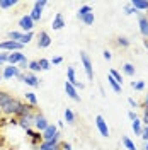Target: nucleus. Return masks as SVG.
<instances>
[{
	"instance_id": "1",
	"label": "nucleus",
	"mask_w": 148,
	"mask_h": 150,
	"mask_svg": "<svg viewBox=\"0 0 148 150\" xmlns=\"http://www.w3.org/2000/svg\"><path fill=\"white\" fill-rule=\"evenodd\" d=\"M41 138H43V142H55V143H60L61 133L58 131V126H56V125L49 123V126L41 133Z\"/></svg>"
},
{
	"instance_id": "2",
	"label": "nucleus",
	"mask_w": 148,
	"mask_h": 150,
	"mask_svg": "<svg viewBox=\"0 0 148 150\" xmlns=\"http://www.w3.org/2000/svg\"><path fill=\"white\" fill-rule=\"evenodd\" d=\"M80 62H82L83 65V70H85V74H87V79L94 82V68H92V60H90V56L87 55L85 51H80Z\"/></svg>"
},
{
	"instance_id": "3",
	"label": "nucleus",
	"mask_w": 148,
	"mask_h": 150,
	"mask_svg": "<svg viewBox=\"0 0 148 150\" xmlns=\"http://www.w3.org/2000/svg\"><path fill=\"white\" fill-rule=\"evenodd\" d=\"M22 45L17 43V41H10V39H5L0 43V50L2 51H7V53H14V51H22Z\"/></svg>"
},
{
	"instance_id": "4",
	"label": "nucleus",
	"mask_w": 148,
	"mask_h": 150,
	"mask_svg": "<svg viewBox=\"0 0 148 150\" xmlns=\"http://www.w3.org/2000/svg\"><path fill=\"white\" fill-rule=\"evenodd\" d=\"M34 26H36V22L31 19L29 14H26V16H22V17L19 19V28L22 29V33H32Z\"/></svg>"
},
{
	"instance_id": "5",
	"label": "nucleus",
	"mask_w": 148,
	"mask_h": 150,
	"mask_svg": "<svg viewBox=\"0 0 148 150\" xmlns=\"http://www.w3.org/2000/svg\"><path fill=\"white\" fill-rule=\"evenodd\" d=\"M48 126H49V121L44 118V114H43V112H36V114H34V128H36L39 133H43Z\"/></svg>"
},
{
	"instance_id": "6",
	"label": "nucleus",
	"mask_w": 148,
	"mask_h": 150,
	"mask_svg": "<svg viewBox=\"0 0 148 150\" xmlns=\"http://www.w3.org/2000/svg\"><path fill=\"white\" fill-rule=\"evenodd\" d=\"M95 126H97V130H99V133L102 137H106V138L109 137V126H107V123L104 120V116H101V114L95 116Z\"/></svg>"
},
{
	"instance_id": "7",
	"label": "nucleus",
	"mask_w": 148,
	"mask_h": 150,
	"mask_svg": "<svg viewBox=\"0 0 148 150\" xmlns=\"http://www.w3.org/2000/svg\"><path fill=\"white\" fill-rule=\"evenodd\" d=\"M20 70H19L17 65H9V67H4V72H2V77L5 80H10V79H17Z\"/></svg>"
},
{
	"instance_id": "8",
	"label": "nucleus",
	"mask_w": 148,
	"mask_h": 150,
	"mask_svg": "<svg viewBox=\"0 0 148 150\" xmlns=\"http://www.w3.org/2000/svg\"><path fill=\"white\" fill-rule=\"evenodd\" d=\"M66 82H70L73 87H77V91H78V89L82 91L83 89V84H80V82L77 80V75H75V68L73 67H68V68H66Z\"/></svg>"
},
{
	"instance_id": "9",
	"label": "nucleus",
	"mask_w": 148,
	"mask_h": 150,
	"mask_svg": "<svg viewBox=\"0 0 148 150\" xmlns=\"http://www.w3.org/2000/svg\"><path fill=\"white\" fill-rule=\"evenodd\" d=\"M14 101V96L9 92V91H0V109L2 112L7 109V106Z\"/></svg>"
},
{
	"instance_id": "10",
	"label": "nucleus",
	"mask_w": 148,
	"mask_h": 150,
	"mask_svg": "<svg viewBox=\"0 0 148 150\" xmlns=\"http://www.w3.org/2000/svg\"><path fill=\"white\" fill-rule=\"evenodd\" d=\"M34 114H36V112H32V114H27V116H22V118H19L17 125L20 126V128H24L26 131L31 130V126H34Z\"/></svg>"
},
{
	"instance_id": "11",
	"label": "nucleus",
	"mask_w": 148,
	"mask_h": 150,
	"mask_svg": "<svg viewBox=\"0 0 148 150\" xmlns=\"http://www.w3.org/2000/svg\"><path fill=\"white\" fill-rule=\"evenodd\" d=\"M65 92H66V96L70 97V99H73L75 103H80L82 99H80V96H78V91H77V87H73V85L70 84V82H66L65 80Z\"/></svg>"
},
{
	"instance_id": "12",
	"label": "nucleus",
	"mask_w": 148,
	"mask_h": 150,
	"mask_svg": "<svg viewBox=\"0 0 148 150\" xmlns=\"http://www.w3.org/2000/svg\"><path fill=\"white\" fill-rule=\"evenodd\" d=\"M49 45H51V36L48 34L46 31H39V34H37V46L44 50Z\"/></svg>"
},
{
	"instance_id": "13",
	"label": "nucleus",
	"mask_w": 148,
	"mask_h": 150,
	"mask_svg": "<svg viewBox=\"0 0 148 150\" xmlns=\"http://www.w3.org/2000/svg\"><path fill=\"white\" fill-rule=\"evenodd\" d=\"M138 26H140V33L143 38H148V17L145 14L138 16Z\"/></svg>"
},
{
	"instance_id": "14",
	"label": "nucleus",
	"mask_w": 148,
	"mask_h": 150,
	"mask_svg": "<svg viewBox=\"0 0 148 150\" xmlns=\"http://www.w3.org/2000/svg\"><path fill=\"white\" fill-rule=\"evenodd\" d=\"M24 58H26V55H24L22 51H14V53H9L7 63H9V65H19Z\"/></svg>"
},
{
	"instance_id": "15",
	"label": "nucleus",
	"mask_w": 148,
	"mask_h": 150,
	"mask_svg": "<svg viewBox=\"0 0 148 150\" xmlns=\"http://www.w3.org/2000/svg\"><path fill=\"white\" fill-rule=\"evenodd\" d=\"M24 84L29 85V87H39V79L36 77V74H31V72H26L24 74Z\"/></svg>"
},
{
	"instance_id": "16",
	"label": "nucleus",
	"mask_w": 148,
	"mask_h": 150,
	"mask_svg": "<svg viewBox=\"0 0 148 150\" xmlns=\"http://www.w3.org/2000/svg\"><path fill=\"white\" fill-rule=\"evenodd\" d=\"M66 26L65 19H63V14L61 12H58L55 16V19H53V24H51V28H53V31H60V29H63Z\"/></svg>"
},
{
	"instance_id": "17",
	"label": "nucleus",
	"mask_w": 148,
	"mask_h": 150,
	"mask_svg": "<svg viewBox=\"0 0 148 150\" xmlns=\"http://www.w3.org/2000/svg\"><path fill=\"white\" fill-rule=\"evenodd\" d=\"M34 109H36L34 106H31V104H27V103H22V104H20V108H19L17 118H22V116H27V114H32V112H36Z\"/></svg>"
},
{
	"instance_id": "18",
	"label": "nucleus",
	"mask_w": 148,
	"mask_h": 150,
	"mask_svg": "<svg viewBox=\"0 0 148 150\" xmlns=\"http://www.w3.org/2000/svg\"><path fill=\"white\" fill-rule=\"evenodd\" d=\"M37 150H61V143L55 142H41L37 145Z\"/></svg>"
},
{
	"instance_id": "19",
	"label": "nucleus",
	"mask_w": 148,
	"mask_h": 150,
	"mask_svg": "<svg viewBox=\"0 0 148 150\" xmlns=\"http://www.w3.org/2000/svg\"><path fill=\"white\" fill-rule=\"evenodd\" d=\"M130 4L138 10V12L140 10H141V12H148V0H131Z\"/></svg>"
},
{
	"instance_id": "20",
	"label": "nucleus",
	"mask_w": 148,
	"mask_h": 150,
	"mask_svg": "<svg viewBox=\"0 0 148 150\" xmlns=\"http://www.w3.org/2000/svg\"><path fill=\"white\" fill-rule=\"evenodd\" d=\"M107 82H109V85H111V89L114 91V92L121 94V91H123V85L118 84V82L114 80V77H112V75H109V77H107Z\"/></svg>"
},
{
	"instance_id": "21",
	"label": "nucleus",
	"mask_w": 148,
	"mask_h": 150,
	"mask_svg": "<svg viewBox=\"0 0 148 150\" xmlns=\"http://www.w3.org/2000/svg\"><path fill=\"white\" fill-rule=\"evenodd\" d=\"M89 14H92V7L90 5H82L80 9H78V12H77V17L82 21L85 16H89Z\"/></svg>"
},
{
	"instance_id": "22",
	"label": "nucleus",
	"mask_w": 148,
	"mask_h": 150,
	"mask_svg": "<svg viewBox=\"0 0 148 150\" xmlns=\"http://www.w3.org/2000/svg\"><path fill=\"white\" fill-rule=\"evenodd\" d=\"M131 128H133V131H135V135H138V137H141V133H143V126H141V120H135V121H131Z\"/></svg>"
},
{
	"instance_id": "23",
	"label": "nucleus",
	"mask_w": 148,
	"mask_h": 150,
	"mask_svg": "<svg viewBox=\"0 0 148 150\" xmlns=\"http://www.w3.org/2000/svg\"><path fill=\"white\" fill-rule=\"evenodd\" d=\"M24 99H26V103H27V104L37 108V97H36V94H34V92H26V94H24Z\"/></svg>"
},
{
	"instance_id": "24",
	"label": "nucleus",
	"mask_w": 148,
	"mask_h": 150,
	"mask_svg": "<svg viewBox=\"0 0 148 150\" xmlns=\"http://www.w3.org/2000/svg\"><path fill=\"white\" fill-rule=\"evenodd\" d=\"M135 72H136V68H135V65H133V63H124V65H123V74H124V75L133 77V75H135Z\"/></svg>"
},
{
	"instance_id": "25",
	"label": "nucleus",
	"mask_w": 148,
	"mask_h": 150,
	"mask_svg": "<svg viewBox=\"0 0 148 150\" xmlns=\"http://www.w3.org/2000/svg\"><path fill=\"white\" fill-rule=\"evenodd\" d=\"M29 16H31V19H32L34 22H39V21H41V17H43V10H41V9H36V7H34V9L29 12Z\"/></svg>"
},
{
	"instance_id": "26",
	"label": "nucleus",
	"mask_w": 148,
	"mask_h": 150,
	"mask_svg": "<svg viewBox=\"0 0 148 150\" xmlns=\"http://www.w3.org/2000/svg\"><path fill=\"white\" fill-rule=\"evenodd\" d=\"M123 145L126 147L128 150H138V147H136V143L131 140L130 137H123Z\"/></svg>"
},
{
	"instance_id": "27",
	"label": "nucleus",
	"mask_w": 148,
	"mask_h": 150,
	"mask_svg": "<svg viewBox=\"0 0 148 150\" xmlns=\"http://www.w3.org/2000/svg\"><path fill=\"white\" fill-rule=\"evenodd\" d=\"M22 34H24V33H20V31H9V33H7V38H9L10 41H17V43H20Z\"/></svg>"
},
{
	"instance_id": "28",
	"label": "nucleus",
	"mask_w": 148,
	"mask_h": 150,
	"mask_svg": "<svg viewBox=\"0 0 148 150\" xmlns=\"http://www.w3.org/2000/svg\"><path fill=\"white\" fill-rule=\"evenodd\" d=\"M31 74H37V72H43L41 70V67H39V62L37 60H32V62H29V68H27Z\"/></svg>"
},
{
	"instance_id": "29",
	"label": "nucleus",
	"mask_w": 148,
	"mask_h": 150,
	"mask_svg": "<svg viewBox=\"0 0 148 150\" xmlns=\"http://www.w3.org/2000/svg\"><path fill=\"white\" fill-rule=\"evenodd\" d=\"M17 4V0H0V9H10V7H16Z\"/></svg>"
},
{
	"instance_id": "30",
	"label": "nucleus",
	"mask_w": 148,
	"mask_h": 150,
	"mask_svg": "<svg viewBox=\"0 0 148 150\" xmlns=\"http://www.w3.org/2000/svg\"><path fill=\"white\" fill-rule=\"evenodd\" d=\"M65 121L68 123V125H73L75 123V114H73V111H72L70 108L65 109Z\"/></svg>"
},
{
	"instance_id": "31",
	"label": "nucleus",
	"mask_w": 148,
	"mask_h": 150,
	"mask_svg": "<svg viewBox=\"0 0 148 150\" xmlns=\"http://www.w3.org/2000/svg\"><path fill=\"white\" fill-rule=\"evenodd\" d=\"M32 38H34V33H24L22 38H20V45H22V46H26L27 43L32 41Z\"/></svg>"
},
{
	"instance_id": "32",
	"label": "nucleus",
	"mask_w": 148,
	"mask_h": 150,
	"mask_svg": "<svg viewBox=\"0 0 148 150\" xmlns=\"http://www.w3.org/2000/svg\"><path fill=\"white\" fill-rule=\"evenodd\" d=\"M37 62H39V67H41V70H43V72H48V70L51 68V62L46 60V58H39Z\"/></svg>"
},
{
	"instance_id": "33",
	"label": "nucleus",
	"mask_w": 148,
	"mask_h": 150,
	"mask_svg": "<svg viewBox=\"0 0 148 150\" xmlns=\"http://www.w3.org/2000/svg\"><path fill=\"white\" fill-rule=\"evenodd\" d=\"M116 43H118V45H119L121 48H130V39H128V38L126 36H119L118 38V39H116Z\"/></svg>"
},
{
	"instance_id": "34",
	"label": "nucleus",
	"mask_w": 148,
	"mask_h": 150,
	"mask_svg": "<svg viewBox=\"0 0 148 150\" xmlns=\"http://www.w3.org/2000/svg\"><path fill=\"white\" fill-rule=\"evenodd\" d=\"M82 22L85 24V26H94V22H95V17H94V12H92V14H89V16H85V17L82 19Z\"/></svg>"
},
{
	"instance_id": "35",
	"label": "nucleus",
	"mask_w": 148,
	"mask_h": 150,
	"mask_svg": "<svg viewBox=\"0 0 148 150\" xmlns=\"http://www.w3.org/2000/svg\"><path fill=\"white\" fill-rule=\"evenodd\" d=\"M109 75H112V77H114V80H116L118 84H121V85H123V75H121L119 72H118V70H114V68H111V72H109Z\"/></svg>"
},
{
	"instance_id": "36",
	"label": "nucleus",
	"mask_w": 148,
	"mask_h": 150,
	"mask_svg": "<svg viewBox=\"0 0 148 150\" xmlns=\"http://www.w3.org/2000/svg\"><path fill=\"white\" fill-rule=\"evenodd\" d=\"M124 14H126V16H133V14H138V10L135 9L131 4H126V7H124Z\"/></svg>"
},
{
	"instance_id": "37",
	"label": "nucleus",
	"mask_w": 148,
	"mask_h": 150,
	"mask_svg": "<svg viewBox=\"0 0 148 150\" xmlns=\"http://www.w3.org/2000/svg\"><path fill=\"white\" fill-rule=\"evenodd\" d=\"M131 87H133L135 91H143V89H145V82H143V80H138V82H131Z\"/></svg>"
},
{
	"instance_id": "38",
	"label": "nucleus",
	"mask_w": 148,
	"mask_h": 150,
	"mask_svg": "<svg viewBox=\"0 0 148 150\" xmlns=\"http://www.w3.org/2000/svg\"><path fill=\"white\" fill-rule=\"evenodd\" d=\"M7 58H9V53H7V51H2V53H0V67H4L7 63Z\"/></svg>"
},
{
	"instance_id": "39",
	"label": "nucleus",
	"mask_w": 148,
	"mask_h": 150,
	"mask_svg": "<svg viewBox=\"0 0 148 150\" xmlns=\"http://www.w3.org/2000/svg\"><path fill=\"white\" fill-rule=\"evenodd\" d=\"M48 5V2L46 0H37V2H34V7H36V9H44V7H46Z\"/></svg>"
},
{
	"instance_id": "40",
	"label": "nucleus",
	"mask_w": 148,
	"mask_h": 150,
	"mask_svg": "<svg viewBox=\"0 0 148 150\" xmlns=\"http://www.w3.org/2000/svg\"><path fill=\"white\" fill-rule=\"evenodd\" d=\"M141 123L148 126V108H145V112H143V118H141Z\"/></svg>"
},
{
	"instance_id": "41",
	"label": "nucleus",
	"mask_w": 148,
	"mask_h": 150,
	"mask_svg": "<svg viewBox=\"0 0 148 150\" xmlns=\"http://www.w3.org/2000/svg\"><path fill=\"white\" fill-rule=\"evenodd\" d=\"M61 62H63V58H61V56H55V58L51 60V65H60Z\"/></svg>"
},
{
	"instance_id": "42",
	"label": "nucleus",
	"mask_w": 148,
	"mask_h": 150,
	"mask_svg": "<svg viewBox=\"0 0 148 150\" xmlns=\"http://www.w3.org/2000/svg\"><path fill=\"white\" fill-rule=\"evenodd\" d=\"M61 150H73V149H72V143L63 142V143H61Z\"/></svg>"
},
{
	"instance_id": "43",
	"label": "nucleus",
	"mask_w": 148,
	"mask_h": 150,
	"mask_svg": "<svg viewBox=\"0 0 148 150\" xmlns=\"http://www.w3.org/2000/svg\"><path fill=\"white\" fill-rule=\"evenodd\" d=\"M141 138H143L145 142H148V126H145V128H143V133H141Z\"/></svg>"
},
{
	"instance_id": "44",
	"label": "nucleus",
	"mask_w": 148,
	"mask_h": 150,
	"mask_svg": "<svg viewBox=\"0 0 148 150\" xmlns=\"http://www.w3.org/2000/svg\"><path fill=\"white\" fill-rule=\"evenodd\" d=\"M102 56H104V60H107V62L112 58V55H111V51H109V50H106V51L102 53Z\"/></svg>"
},
{
	"instance_id": "45",
	"label": "nucleus",
	"mask_w": 148,
	"mask_h": 150,
	"mask_svg": "<svg viewBox=\"0 0 148 150\" xmlns=\"http://www.w3.org/2000/svg\"><path fill=\"white\" fill-rule=\"evenodd\" d=\"M128 118H130L131 121H135L138 116H136V112H135V111H128Z\"/></svg>"
},
{
	"instance_id": "46",
	"label": "nucleus",
	"mask_w": 148,
	"mask_h": 150,
	"mask_svg": "<svg viewBox=\"0 0 148 150\" xmlns=\"http://www.w3.org/2000/svg\"><path fill=\"white\" fill-rule=\"evenodd\" d=\"M128 104H130L131 108H138V103H136L133 97H130V99H128Z\"/></svg>"
},
{
	"instance_id": "47",
	"label": "nucleus",
	"mask_w": 148,
	"mask_h": 150,
	"mask_svg": "<svg viewBox=\"0 0 148 150\" xmlns=\"http://www.w3.org/2000/svg\"><path fill=\"white\" fill-rule=\"evenodd\" d=\"M143 108H148V94L145 96V103H143Z\"/></svg>"
},
{
	"instance_id": "48",
	"label": "nucleus",
	"mask_w": 148,
	"mask_h": 150,
	"mask_svg": "<svg viewBox=\"0 0 148 150\" xmlns=\"http://www.w3.org/2000/svg\"><path fill=\"white\" fill-rule=\"evenodd\" d=\"M143 46H145V48L148 50V39H145V41H143Z\"/></svg>"
},
{
	"instance_id": "49",
	"label": "nucleus",
	"mask_w": 148,
	"mask_h": 150,
	"mask_svg": "<svg viewBox=\"0 0 148 150\" xmlns=\"http://www.w3.org/2000/svg\"><path fill=\"white\" fill-rule=\"evenodd\" d=\"M145 150H148V142H147V145H145Z\"/></svg>"
},
{
	"instance_id": "50",
	"label": "nucleus",
	"mask_w": 148,
	"mask_h": 150,
	"mask_svg": "<svg viewBox=\"0 0 148 150\" xmlns=\"http://www.w3.org/2000/svg\"><path fill=\"white\" fill-rule=\"evenodd\" d=\"M0 116H2V109H0Z\"/></svg>"
},
{
	"instance_id": "51",
	"label": "nucleus",
	"mask_w": 148,
	"mask_h": 150,
	"mask_svg": "<svg viewBox=\"0 0 148 150\" xmlns=\"http://www.w3.org/2000/svg\"><path fill=\"white\" fill-rule=\"evenodd\" d=\"M145 16H147V17H148V12H147V14H145Z\"/></svg>"
},
{
	"instance_id": "52",
	"label": "nucleus",
	"mask_w": 148,
	"mask_h": 150,
	"mask_svg": "<svg viewBox=\"0 0 148 150\" xmlns=\"http://www.w3.org/2000/svg\"><path fill=\"white\" fill-rule=\"evenodd\" d=\"M0 80H2V77H0Z\"/></svg>"
}]
</instances>
